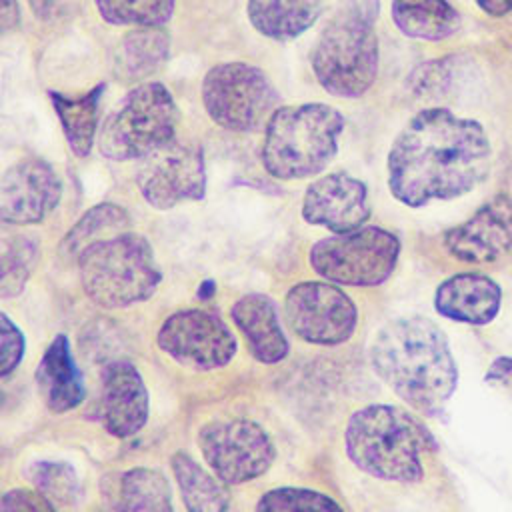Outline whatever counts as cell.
Returning a JSON list of instances; mask_svg holds the SVG:
<instances>
[{"label":"cell","mask_w":512,"mask_h":512,"mask_svg":"<svg viewBox=\"0 0 512 512\" xmlns=\"http://www.w3.org/2000/svg\"><path fill=\"white\" fill-rule=\"evenodd\" d=\"M136 186L156 210L202 200L206 194V164L202 146L172 138L138 160Z\"/></svg>","instance_id":"8fae6325"},{"label":"cell","mask_w":512,"mask_h":512,"mask_svg":"<svg viewBox=\"0 0 512 512\" xmlns=\"http://www.w3.org/2000/svg\"><path fill=\"white\" fill-rule=\"evenodd\" d=\"M98 414L104 430L114 438H130L146 426L150 414L148 388L128 360H114L104 366Z\"/></svg>","instance_id":"e0dca14e"},{"label":"cell","mask_w":512,"mask_h":512,"mask_svg":"<svg viewBox=\"0 0 512 512\" xmlns=\"http://www.w3.org/2000/svg\"><path fill=\"white\" fill-rule=\"evenodd\" d=\"M20 26L18 0H0V34H8Z\"/></svg>","instance_id":"8d00e7d4"},{"label":"cell","mask_w":512,"mask_h":512,"mask_svg":"<svg viewBox=\"0 0 512 512\" xmlns=\"http://www.w3.org/2000/svg\"><path fill=\"white\" fill-rule=\"evenodd\" d=\"M100 18L110 26H164L176 0H94Z\"/></svg>","instance_id":"83f0119b"},{"label":"cell","mask_w":512,"mask_h":512,"mask_svg":"<svg viewBox=\"0 0 512 512\" xmlns=\"http://www.w3.org/2000/svg\"><path fill=\"white\" fill-rule=\"evenodd\" d=\"M400 256V240L386 228L360 226L312 244L308 262L326 282L368 288L386 282Z\"/></svg>","instance_id":"ba28073f"},{"label":"cell","mask_w":512,"mask_h":512,"mask_svg":"<svg viewBox=\"0 0 512 512\" xmlns=\"http://www.w3.org/2000/svg\"><path fill=\"white\" fill-rule=\"evenodd\" d=\"M38 260L36 238L18 232L10 246L0 254V298H16L22 294L34 264Z\"/></svg>","instance_id":"f1b7e54d"},{"label":"cell","mask_w":512,"mask_h":512,"mask_svg":"<svg viewBox=\"0 0 512 512\" xmlns=\"http://www.w3.org/2000/svg\"><path fill=\"white\" fill-rule=\"evenodd\" d=\"M106 84L100 82L98 86L90 88L82 96H68L62 92H48L52 108L60 120L62 134L68 142L70 152L76 158L90 156L94 142H96V128H98V108L104 94Z\"/></svg>","instance_id":"603a6c76"},{"label":"cell","mask_w":512,"mask_h":512,"mask_svg":"<svg viewBox=\"0 0 512 512\" xmlns=\"http://www.w3.org/2000/svg\"><path fill=\"white\" fill-rule=\"evenodd\" d=\"M0 502H2V496H0Z\"/></svg>","instance_id":"60d3db41"},{"label":"cell","mask_w":512,"mask_h":512,"mask_svg":"<svg viewBox=\"0 0 512 512\" xmlns=\"http://www.w3.org/2000/svg\"><path fill=\"white\" fill-rule=\"evenodd\" d=\"M390 12L398 30L416 40L438 42L460 26V14L448 0H392Z\"/></svg>","instance_id":"d4e9b609"},{"label":"cell","mask_w":512,"mask_h":512,"mask_svg":"<svg viewBox=\"0 0 512 512\" xmlns=\"http://www.w3.org/2000/svg\"><path fill=\"white\" fill-rule=\"evenodd\" d=\"M322 8L324 0H248L246 14L262 36L292 40L318 20Z\"/></svg>","instance_id":"7402d4cb"},{"label":"cell","mask_w":512,"mask_h":512,"mask_svg":"<svg viewBox=\"0 0 512 512\" xmlns=\"http://www.w3.org/2000/svg\"><path fill=\"white\" fill-rule=\"evenodd\" d=\"M78 272L86 296L102 308L144 302L162 280L150 242L128 230L86 246L78 254Z\"/></svg>","instance_id":"5b68a950"},{"label":"cell","mask_w":512,"mask_h":512,"mask_svg":"<svg viewBox=\"0 0 512 512\" xmlns=\"http://www.w3.org/2000/svg\"><path fill=\"white\" fill-rule=\"evenodd\" d=\"M182 502L188 512H226L230 492L226 484L202 468L190 454L176 452L170 460Z\"/></svg>","instance_id":"484cf974"},{"label":"cell","mask_w":512,"mask_h":512,"mask_svg":"<svg viewBox=\"0 0 512 512\" xmlns=\"http://www.w3.org/2000/svg\"><path fill=\"white\" fill-rule=\"evenodd\" d=\"M82 0H28L32 14L44 24H66L78 10Z\"/></svg>","instance_id":"e575fe53"},{"label":"cell","mask_w":512,"mask_h":512,"mask_svg":"<svg viewBox=\"0 0 512 512\" xmlns=\"http://www.w3.org/2000/svg\"><path fill=\"white\" fill-rule=\"evenodd\" d=\"M26 340L18 324L0 312V380L10 376L22 362Z\"/></svg>","instance_id":"d6a6232c"},{"label":"cell","mask_w":512,"mask_h":512,"mask_svg":"<svg viewBox=\"0 0 512 512\" xmlns=\"http://www.w3.org/2000/svg\"><path fill=\"white\" fill-rule=\"evenodd\" d=\"M310 60L318 84L328 94L360 98L370 90L378 74L374 22L342 8L322 28Z\"/></svg>","instance_id":"52a82bcc"},{"label":"cell","mask_w":512,"mask_h":512,"mask_svg":"<svg viewBox=\"0 0 512 512\" xmlns=\"http://www.w3.org/2000/svg\"><path fill=\"white\" fill-rule=\"evenodd\" d=\"M484 380L500 390H504L512 398V356H500L496 358L488 370Z\"/></svg>","instance_id":"d590c367"},{"label":"cell","mask_w":512,"mask_h":512,"mask_svg":"<svg viewBox=\"0 0 512 512\" xmlns=\"http://www.w3.org/2000/svg\"><path fill=\"white\" fill-rule=\"evenodd\" d=\"M256 512H344V508L320 490L278 486L258 498Z\"/></svg>","instance_id":"f546056e"},{"label":"cell","mask_w":512,"mask_h":512,"mask_svg":"<svg viewBox=\"0 0 512 512\" xmlns=\"http://www.w3.org/2000/svg\"><path fill=\"white\" fill-rule=\"evenodd\" d=\"M476 4L490 16H504L512 12V0H476Z\"/></svg>","instance_id":"f35d334b"},{"label":"cell","mask_w":512,"mask_h":512,"mask_svg":"<svg viewBox=\"0 0 512 512\" xmlns=\"http://www.w3.org/2000/svg\"><path fill=\"white\" fill-rule=\"evenodd\" d=\"M492 146L480 122L448 108H424L400 130L388 152L392 196L420 208L476 188L490 172Z\"/></svg>","instance_id":"6da1fadb"},{"label":"cell","mask_w":512,"mask_h":512,"mask_svg":"<svg viewBox=\"0 0 512 512\" xmlns=\"http://www.w3.org/2000/svg\"><path fill=\"white\" fill-rule=\"evenodd\" d=\"M62 198V180L42 158H22L0 176V224L42 222Z\"/></svg>","instance_id":"5bb4252c"},{"label":"cell","mask_w":512,"mask_h":512,"mask_svg":"<svg viewBox=\"0 0 512 512\" xmlns=\"http://www.w3.org/2000/svg\"><path fill=\"white\" fill-rule=\"evenodd\" d=\"M0 512H56L54 504L32 488H12L2 494Z\"/></svg>","instance_id":"836d02e7"},{"label":"cell","mask_w":512,"mask_h":512,"mask_svg":"<svg viewBox=\"0 0 512 512\" xmlns=\"http://www.w3.org/2000/svg\"><path fill=\"white\" fill-rule=\"evenodd\" d=\"M130 226V214L112 202H102L86 210L80 220L64 236L60 250L66 256H76L90 244L126 232Z\"/></svg>","instance_id":"4316f807"},{"label":"cell","mask_w":512,"mask_h":512,"mask_svg":"<svg viewBox=\"0 0 512 512\" xmlns=\"http://www.w3.org/2000/svg\"><path fill=\"white\" fill-rule=\"evenodd\" d=\"M432 444L426 428L408 410L392 404L358 408L344 430L348 460L364 474L386 482L422 480V456Z\"/></svg>","instance_id":"3957f363"},{"label":"cell","mask_w":512,"mask_h":512,"mask_svg":"<svg viewBox=\"0 0 512 512\" xmlns=\"http://www.w3.org/2000/svg\"><path fill=\"white\" fill-rule=\"evenodd\" d=\"M446 252L468 264H490L512 248V198L504 192L484 202L468 220L446 230Z\"/></svg>","instance_id":"9a60e30c"},{"label":"cell","mask_w":512,"mask_h":512,"mask_svg":"<svg viewBox=\"0 0 512 512\" xmlns=\"http://www.w3.org/2000/svg\"><path fill=\"white\" fill-rule=\"evenodd\" d=\"M344 116L322 102L280 106L264 126L260 160L278 180H302L320 174L336 156Z\"/></svg>","instance_id":"277c9868"},{"label":"cell","mask_w":512,"mask_h":512,"mask_svg":"<svg viewBox=\"0 0 512 512\" xmlns=\"http://www.w3.org/2000/svg\"><path fill=\"white\" fill-rule=\"evenodd\" d=\"M502 304V288L496 280L478 272H460L438 284L434 308L454 322L472 326L490 324Z\"/></svg>","instance_id":"ac0fdd59"},{"label":"cell","mask_w":512,"mask_h":512,"mask_svg":"<svg viewBox=\"0 0 512 512\" xmlns=\"http://www.w3.org/2000/svg\"><path fill=\"white\" fill-rule=\"evenodd\" d=\"M178 122V104L162 82L136 84L104 118L98 150L112 162L140 160L176 138Z\"/></svg>","instance_id":"8992f818"},{"label":"cell","mask_w":512,"mask_h":512,"mask_svg":"<svg viewBox=\"0 0 512 512\" xmlns=\"http://www.w3.org/2000/svg\"><path fill=\"white\" fill-rule=\"evenodd\" d=\"M376 376L412 410L440 416L458 384V368L446 334L424 316L386 322L368 348Z\"/></svg>","instance_id":"7a4b0ae2"},{"label":"cell","mask_w":512,"mask_h":512,"mask_svg":"<svg viewBox=\"0 0 512 512\" xmlns=\"http://www.w3.org/2000/svg\"><path fill=\"white\" fill-rule=\"evenodd\" d=\"M110 512H174L166 476L156 468H130L112 488Z\"/></svg>","instance_id":"cb8c5ba5"},{"label":"cell","mask_w":512,"mask_h":512,"mask_svg":"<svg viewBox=\"0 0 512 512\" xmlns=\"http://www.w3.org/2000/svg\"><path fill=\"white\" fill-rule=\"evenodd\" d=\"M464 64L460 56H444L422 62L408 76V86L420 98H448L456 88Z\"/></svg>","instance_id":"4dcf8cb0"},{"label":"cell","mask_w":512,"mask_h":512,"mask_svg":"<svg viewBox=\"0 0 512 512\" xmlns=\"http://www.w3.org/2000/svg\"><path fill=\"white\" fill-rule=\"evenodd\" d=\"M230 316L254 360L260 364H278L288 356L290 344L270 296L258 292L244 294L232 304Z\"/></svg>","instance_id":"d6986e66"},{"label":"cell","mask_w":512,"mask_h":512,"mask_svg":"<svg viewBox=\"0 0 512 512\" xmlns=\"http://www.w3.org/2000/svg\"><path fill=\"white\" fill-rule=\"evenodd\" d=\"M170 56L164 26H142L126 32L112 48L110 72L118 82L132 84L158 72Z\"/></svg>","instance_id":"44dd1931"},{"label":"cell","mask_w":512,"mask_h":512,"mask_svg":"<svg viewBox=\"0 0 512 512\" xmlns=\"http://www.w3.org/2000/svg\"><path fill=\"white\" fill-rule=\"evenodd\" d=\"M344 8L368 18V20H376L378 18V10H380V2L378 0H344Z\"/></svg>","instance_id":"74e56055"},{"label":"cell","mask_w":512,"mask_h":512,"mask_svg":"<svg viewBox=\"0 0 512 512\" xmlns=\"http://www.w3.org/2000/svg\"><path fill=\"white\" fill-rule=\"evenodd\" d=\"M36 382L46 408L54 414L70 412L84 400L82 372L76 366L70 342L64 334L54 336L44 350L36 368Z\"/></svg>","instance_id":"ffe728a7"},{"label":"cell","mask_w":512,"mask_h":512,"mask_svg":"<svg viewBox=\"0 0 512 512\" xmlns=\"http://www.w3.org/2000/svg\"><path fill=\"white\" fill-rule=\"evenodd\" d=\"M284 318L300 340L318 346H338L354 334L358 308L340 286L304 280L286 292Z\"/></svg>","instance_id":"7c38bea8"},{"label":"cell","mask_w":512,"mask_h":512,"mask_svg":"<svg viewBox=\"0 0 512 512\" xmlns=\"http://www.w3.org/2000/svg\"><path fill=\"white\" fill-rule=\"evenodd\" d=\"M14 236H16V232H14V230H10V228H2V226H0V254L8 248V244L14 240Z\"/></svg>","instance_id":"ab89813d"},{"label":"cell","mask_w":512,"mask_h":512,"mask_svg":"<svg viewBox=\"0 0 512 512\" xmlns=\"http://www.w3.org/2000/svg\"><path fill=\"white\" fill-rule=\"evenodd\" d=\"M202 104L212 122L232 132L266 126L278 106V92L268 74L248 62H220L202 80Z\"/></svg>","instance_id":"9c48e42d"},{"label":"cell","mask_w":512,"mask_h":512,"mask_svg":"<svg viewBox=\"0 0 512 512\" xmlns=\"http://www.w3.org/2000/svg\"><path fill=\"white\" fill-rule=\"evenodd\" d=\"M198 448L210 470L226 486L260 478L276 458L270 434L248 418L204 424L198 432Z\"/></svg>","instance_id":"30bf717a"},{"label":"cell","mask_w":512,"mask_h":512,"mask_svg":"<svg viewBox=\"0 0 512 512\" xmlns=\"http://www.w3.org/2000/svg\"><path fill=\"white\" fill-rule=\"evenodd\" d=\"M28 478L36 490L44 494L52 504H72L78 498L80 484L74 468L66 462L38 460L30 466Z\"/></svg>","instance_id":"1f68e13d"},{"label":"cell","mask_w":512,"mask_h":512,"mask_svg":"<svg viewBox=\"0 0 512 512\" xmlns=\"http://www.w3.org/2000/svg\"><path fill=\"white\" fill-rule=\"evenodd\" d=\"M158 348L174 362L194 370H216L236 354L238 342L226 322L202 308H184L170 314L158 334Z\"/></svg>","instance_id":"4fadbf2b"},{"label":"cell","mask_w":512,"mask_h":512,"mask_svg":"<svg viewBox=\"0 0 512 512\" xmlns=\"http://www.w3.org/2000/svg\"><path fill=\"white\" fill-rule=\"evenodd\" d=\"M302 218L334 234L356 230L370 218L368 188L346 172L320 176L304 192Z\"/></svg>","instance_id":"2e32d148"}]
</instances>
